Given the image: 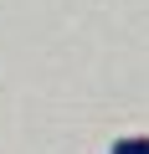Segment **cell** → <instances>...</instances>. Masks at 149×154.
I'll return each mask as SVG.
<instances>
[{"mask_svg":"<svg viewBox=\"0 0 149 154\" xmlns=\"http://www.w3.org/2000/svg\"><path fill=\"white\" fill-rule=\"evenodd\" d=\"M113 154H149V134H123L113 144Z\"/></svg>","mask_w":149,"mask_h":154,"instance_id":"cell-1","label":"cell"}]
</instances>
